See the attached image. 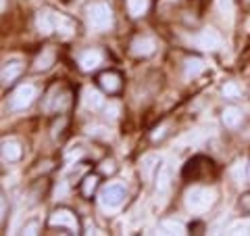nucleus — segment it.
<instances>
[{"label":"nucleus","mask_w":250,"mask_h":236,"mask_svg":"<svg viewBox=\"0 0 250 236\" xmlns=\"http://www.w3.org/2000/svg\"><path fill=\"white\" fill-rule=\"evenodd\" d=\"M85 17H88L90 27L98 29V31L111 29L113 23H115L113 9L106 2H92V4H88V9H85Z\"/></svg>","instance_id":"obj_1"},{"label":"nucleus","mask_w":250,"mask_h":236,"mask_svg":"<svg viewBox=\"0 0 250 236\" xmlns=\"http://www.w3.org/2000/svg\"><path fill=\"white\" fill-rule=\"evenodd\" d=\"M215 199H217V192L213 188H205V186H198V188H192L188 190L186 194V205L192 213H205L210 207L215 205Z\"/></svg>","instance_id":"obj_2"},{"label":"nucleus","mask_w":250,"mask_h":236,"mask_svg":"<svg viewBox=\"0 0 250 236\" xmlns=\"http://www.w3.org/2000/svg\"><path fill=\"white\" fill-rule=\"evenodd\" d=\"M48 226L52 228H65L71 234H80L82 232V226H80V219H77L75 211L67 209V207H59L54 209L50 217H48Z\"/></svg>","instance_id":"obj_3"},{"label":"nucleus","mask_w":250,"mask_h":236,"mask_svg":"<svg viewBox=\"0 0 250 236\" xmlns=\"http://www.w3.org/2000/svg\"><path fill=\"white\" fill-rule=\"evenodd\" d=\"M36 94H38L36 86L23 84V86H19V88L13 92V96L9 100V107L13 109V111H25V109L36 100Z\"/></svg>","instance_id":"obj_4"},{"label":"nucleus","mask_w":250,"mask_h":236,"mask_svg":"<svg viewBox=\"0 0 250 236\" xmlns=\"http://www.w3.org/2000/svg\"><path fill=\"white\" fill-rule=\"evenodd\" d=\"M123 199H125V188L121 184H106L103 190H100V194H98L100 205L108 207V209L119 207L123 203Z\"/></svg>","instance_id":"obj_5"},{"label":"nucleus","mask_w":250,"mask_h":236,"mask_svg":"<svg viewBox=\"0 0 250 236\" xmlns=\"http://www.w3.org/2000/svg\"><path fill=\"white\" fill-rule=\"evenodd\" d=\"M192 44L202 50H215L221 46V36H219V31H215L213 27H207V29L198 31L196 36H192Z\"/></svg>","instance_id":"obj_6"},{"label":"nucleus","mask_w":250,"mask_h":236,"mask_svg":"<svg viewBox=\"0 0 250 236\" xmlns=\"http://www.w3.org/2000/svg\"><path fill=\"white\" fill-rule=\"evenodd\" d=\"M98 86L103 88V92L106 94H117L121 90V86H123V77L119 71H113V69H108V71H103L98 75Z\"/></svg>","instance_id":"obj_7"},{"label":"nucleus","mask_w":250,"mask_h":236,"mask_svg":"<svg viewBox=\"0 0 250 236\" xmlns=\"http://www.w3.org/2000/svg\"><path fill=\"white\" fill-rule=\"evenodd\" d=\"M154 50H156V42L148 36H138V38H134V42L129 44V52L138 59L150 57V54H154Z\"/></svg>","instance_id":"obj_8"},{"label":"nucleus","mask_w":250,"mask_h":236,"mask_svg":"<svg viewBox=\"0 0 250 236\" xmlns=\"http://www.w3.org/2000/svg\"><path fill=\"white\" fill-rule=\"evenodd\" d=\"M103 59H104V54H103V50H98V48L83 50L80 54V67H82V71L90 73V71H94V69H98L100 65H103Z\"/></svg>","instance_id":"obj_9"},{"label":"nucleus","mask_w":250,"mask_h":236,"mask_svg":"<svg viewBox=\"0 0 250 236\" xmlns=\"http://www.w3.org/2000/svg\"><path fill=\"white\" fill-rule=\"evenodd\" d=\"M36 27L42 36L54 34V11L52 9H42L36 15Z\"/></svg>","instance_id":"obj_10"},{"label":"nucleus","mask_w":250,"mask_h":236,"mask_svg":"<svg viewBox=\"0 0 250 236\" xmlns=\"http://www.w3.org/2000/svg\"><path fill=\"white\" fill-rule=\"evenodd\" d=\"M171 188V165L165 163L156 169V194L165 196Z\"/></svg>","instance_id":"obj_11"},{"label":"nucleus","mask_w":250,"mask_h":236,"mask_svg":"<svg viewBox=\"0 0 250 236\" xmlns=\"http://www.w3.org/2000/svg\"><path fill=\"white\" fill-rule=\"evenodd\" d=\"M23 63H19V61H11V63H6V65L2 67V86H11V84H15L21 77V73H23Z\"/></svg>","instance_id":"obj_12"},{"label":"nucleus","mask_w":250,"mask_h":236,"mask_svg":"<svg viewBox=\"0 0 250 236\" xmlns=\"http://www.w3.org/2000/svg\"><path fill=\"white\" fill-rule=\"evenodd\" d=\"M54 31L61 34L62 38H69L75 34V21L69 19L67 15H61V13H54Z\"/></svg>","instance_id":"obj_13"},{"label":"nucleus","mask_w":250,"mask_h":236,"mask_svg":"<svg viewBox=\"0 0 250 236\" xmlns=\"http://www.w3.org/2000/svg\"><path fill=\"white\" fill-rule=\"evenodd\" d=\"M221 119H223V125H225V128H238V125L242 123V119H244V113H242L238 107L229 105V107H225V109H223Z\"/></svg>","instance_id":"obj_14"},{"label":"nucleus","mask_w":250,"mask_h":236,"mask_svg":"<svg viewBox=\"0 0 250 236\" xmlns=\"http://www.w3.org/2000/svg\"><path fill=\"white\" fill-rule=\"evenodd\" d=\"M54 50L52 48H44L40 54L36 57V61H34V71H48V69L54 65Z\"/></svg>","instance_id":"obj_15"},{"label":"nucleus","mask_w":250,"mask_h":236,"mask_svg":"<svg viewBox=\"0 0 250 236\" xmlns=\"http://www.w3.org/2000/svg\"><path fill=\"white\" fill-rule=\"evenodd\" d=\"M202 71H205V61L200 57H188L184 61V75L190 80V77H198Z\"/></svg>","instance_id":"obj_16"},{"label":"nucleus","mask_w":250,"mask_h":236,"mask_svg":"<svg viewBox=\"0 0 250 236\" xmlns=\"http://www.w3.org/2000/svg\"><path fill=\"white\" fill-rule=\"evenodd\" d=\"M83 105L90 109V111H98V109L104 107V98L103 94L94 88H85L83 90Z\"/></svg>","instance_id":"obj_17"},{"label":"nucleus","mask_w":250,"mask_h":236,"mask_svg":"<svg viewBox=\"0 0 250 236\" xmlns=\"http://www.w3.org/2000/svg\"><path fill=\"white\" fill-rule=\"evenodd\" d=\"M125 6H127L129 17L140 19L148 13V9H150V0H125Z\"/></svg>","instance_id":"obj_18"},{"label":"nucleus","mask_w":250,"mask_h":236,"mask_svg":"<svg viewBox=\"0 0 250 236\" xmlns=\"http://www.w3.org/2000/svg\"><path fill=\"white\" fill-rule=\"evenodd\" d=\"M0 153H2V159L4 161H9V163H15V161H19L21 159V146L17 142H13V140H4L2 142V148H0Z\"/></svg>","instance_id":"obj_19"},{"label":"nucleus","mask_w":250,"mask_h":236,"mask_svg":"<svg viewBox=\"0 0 250 236\" xmlns=\"http://www.w3.org/2000/svg\"><path fill=\"white\" fill-rule=\"evenodd\" d=\"M96 188H98V176H96V174L83 176V180H82V194H83V196H88V199H90Z\"/></svg>","instance_id":"obj_20"},{"label":"nucleus","mask_w":250,"mask_h":236,"mask_svg":"<svg viewBox=\"0 0 250 236\" xmlns=\"http://www.w3.org/2000/svg\"><path fill=\"white\" fill-rule=\"evenodd\" d=\"M159 157L156 155H150V157H146L144 163H142V176L146 180H150L152 178V169H159Z\"/></svg>","instance_id":"obj_21"},{"label":"nucleus","mask_w":250,"mask_h":236,"mask_svg":"<svg viewBox=\"0 0 250 236\" xmlns=\"http://www.w3.org/2000/svg\"><path fill=\"white\" fill-rule=\"evenodd\" d=\"M163 230H167L169 234H186V226L179 224V222H173V219H163Z\"/></svg>","instance_id":"obj_22"},{"label":"nucleus","mask_w":250,"mask_h":236,"mask_svg":"<svg viewBox=\"0 0 250 236\" xmlns=\"http://www.w3.org/2000/svg\"><path fill=\"white\" fill-rule=\"evenodd\" d=\"M223 98H238L240 96V86L236 82H225L221 88Z\"/></svg>","instance_id":"obj_23"},{"label":"nucleus","mask_w":250,"mask_h":236,"mask_svg":"<svg viewBox=\"0 0 250 236\" xmlns=\"http://www.w3.org/2000/svg\"><path fill=\"white\" fill-rule=\"evenodd\" d=\"M238 209H240L244 215H250V190L240 196V201H238Z\"/></svg>","instance_id":"obj_24"},{"label":"nucleus","mask_w":250,"mask_h":236,"mask_svg":"<svg viewBox=\"0 0 250 236\" xmlns=\"http://www.w3.org/2000/svg\"><path fill=\"white\" fill-rule=\"evenodd\" d=\"M117 171V165L113 159H104L103 163H100V174H104V176H113Z\"/></svg>","instance_id":"obj_25"},{"label":"nucleus","mask_w":250,"mask_h":236,"mask_svg":"<svg viewBox=\"0 0 250 236\" xmlns=\"http://www.w3.org/2000/svg\"><path fill=\"white\" fill-rule=\"evenodd\" d=\"M38 230H40V224H38L36 219H31V222H27L25 226H23V234H27V236L38 234Z\"/></svg>","instance_id":"obj_26"},{"label":"nucleus","mask_w":250,"mask_h":236,"mask_svg":"<svg viewBox=\"0 0 250 236\" xmlns=\"http://www.w3.org/2000/svg\"><path fill=\"white\" fill-rule=\"evenodd\" d=\"M65 123H67V119H65V117H61V119L52 125V138H54V140H57L61 134H62V128H65Z\"/></svg>","instance_id":"obj_27"},{"label":"nucleus","mask_w":250,"mask_h":236,"mask_svg":"<svg viewBox=\"0 0 250 236\" xmlns=\"http://www.w3.org/2000/svg\"><path fill=\"white\" fill-rule=\"evenodd\" d=\"M219 9H221L223 13L228 11V15H231L233 13V2L231 0H219Z\"/></svg>","instance_id":"obj_28"},{"label":"nucleus","mask_w":250,"mask_h":236,"mask_svg":"<svg viewBox=\"0 0 250 236\" xmlns=\"http://www.w3.org/2000/svg\"><path fill=\"white\" fill-rule=\"evenodd\" d=\"M104 113H106V119H108V117H111V119H115V117H117V113H119V107L111 103V105H106Z\"/></svg>","instance_id":"obj_29"},{"label":"nucleus","mask_w":250,"mask_h":236,"mask_svg":"<svg viewBox=\"0 0 250 236\" xmlns=\"http://www.w3.org/2000/svg\"><path fill=\"white\" fill-rule=\"evenodd\" d=\"M163 136H165V128L154 130V134H152V140H159V138H163Z\"/></svg>","instance_id":"obj_30"},{"label":"nucleus","mask_w":250,"mask_h":236,"mask_svg":"<svg viewBox=\"0 0 250 236\" xmlns=\"http://www.w3.org/2000/svg\"><path fill=\"white\" fill-rule=\"evenodd\" d=\"M0 209H2V222H4V217H6V199L2 196V201H0Z\"/></svg>","instance_id":"obj_31"},{"label":"nucleus","mask_w":250,"mask_h":236,"mask_svg":"<svg viewBox=\"0 0 250 236\" xmlns=\"http://www.w3.org/2000/svg\"><path fill=\"white\" fill-rule=\"evenodd\" d=\"M0 11H2V13L6 11V0H0Z\"/></svg>","instance_id":"obj_32"},{"label":"nucleus","mask_w":250,"mask_h":236,"mask_svg":"<svg viewBox=\"0 0 250 236\" xmlns=\"http://www.w3.org/2000/svg\"><path fill=\"white\" fill-rule=\"evenodd\" d=\"M244 2H246V4H248V6H250V0H244Z\"/></svg>","instance_id":"obj_33"},{"label":"nucleus","mask_w":250,"mask_h":236,"mask_svg":"<svg viewBox=\"0 0 250 236\" xmlns=\"http://www.w3.org/2000/svg\"><path fill=\"white\" fill-rule=\"evenodd\" d=\"M248 178H250V165H248Z\"/></svg>","instance_id":"obj_34"}]
</instances>
